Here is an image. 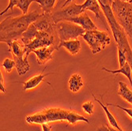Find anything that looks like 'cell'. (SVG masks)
<instances>
[{
    "instance_id": "cell-23",
    "label": "cell",
    "mask_w": 132,
    "mask_h": 131,
    "mask_svg": "<svg viewBox=\"0 0 132 131\" xmlns=\"http://www.w3.org/2000/svg\"><path fill=\"white\" fill-rule=\"evenodd\" d=\"M2 66L6 69V72L10 73L12 71V69H14V67L16 66V63H15L14 60H12V59H10V58H6L3 62Z\"/></svg>"
},
{
    "instance_id": "cell-17",
    "label": "cell",
    "mask_w": 132,
    "mask_h": 131,
    "mask_svg": "<svg viewBox=\"0 0 132 131\" xmlns=\"http://www.w3.org/2000/svg\"><path fill=\"white\" fill-rule=\"evenodd\" d=\"M92 95H93V97L94 100L101 106V108H102L103 110L104 111V112H105V114H106V116H107V118H108V120H109L110 125H111L112 127H114V128L119 129V131H123V129L120 128V126H119V124H118V123H117V121H116V118H115V117L113 116V115L109 111V110L108 109V106H107V105L105 106L99 99H97V97H96V96H95V95H94L93 92H92Z\"/></svg>"
},
{
    "instance_id": "cell-8",
    "label": "cell",
    "mask_w": 132,
    "mask_h": 131,
    "mask_svg": "<svg viewBox=\"0 0 132 131\" xmlns=\"http://www.w3.org/2000/svg\"><path fill=\"white\" fill-rule=\"evenodd\" d=\"M55 45V37L54 34H50L45 32H38L37 37L33 40H32L29 43L25 45L26 54L25 58H28L29 54L35 50H37L41 47H50Z\"/></svg>"
},
{
    "instance_id": "cell-7",
    "label": "cell",
    "mask_w": 132,
    "mask_h": 131,
    "mask_svg": "<svg viewBox=\"0 0 132 131\" xmlns=\"http://www.w3.org/2000/svg\"><path fill=\"white\" fill-rule=\"evenodd\" d=\"M55 29L59 38V43L76 40L78 37H82L86 30L75 23L70 21H60L55 25Z\"/></svg>"
},
{
    "instance_id": "cell-19",
    "label": "cell",
    "mask_w": 132,
    "mask_h": 131,
    "mask_svg": "<svg viewBox=\"0 0 132 131\" xmlns=\"http://www.w3.org/2000/svg\"><path fill=\"white\" fill-rule=\"evenodd\" d=\"M84 85L81 77L78 74H75L69 79V89L71 92H77Z\"/></svg>"
},
{
    "instance_id": "cell-31",
    "label": "cell",
    "mask_w": 132,
    "mask_h": 131,
    "mask_svg": "<svg viewBox=\"0 0 132 131\" xmlns=\"http://www.w3.org/2000/svg\"><path fill=\"white\" fill-rule=\"evenodd\" d=\"M74 2H75V0H66L65 1V3H63V5L62 6V8H64L66 6H67L69 3H74Z\"/></svg>"
},
{
    "instance_id": "cell-22",
    "label": "cell",
    "mask_w": 132,
    "mask_h": 131,
    "mask_svg": "<svg viewBox=\"0 0 132 131\" xmlns=\"http://www.w3.org/2000/svg\"><path fill=\"white\" fill-rule=\"evenodd\" d=\"M33 2H37V0H19V2L17 5V7H18L21 11L23 14H27L28 10L29 8V6Z\"/></svg>"
},
{
    "instance_id": "cell-18",
    "label": "cell",
    "mask_w": 132,
    "mask_h": 131,
    "mask_svg": "<svg viewBox=\"0 0 132 131\" xmlns=\"http://www.w3.org/2000/svg\"><path fill=\"white\" fill-rule=\"evenodd\" d=\"M102 70H104L106 71V72L108 73H110V74H122L123 75H125L130 83V85L132 86V77H131V73H132V69H131V67L130 66V64L128 63H126V64L121 67V68H119V69H116V70H111V69H107L105 67H103L102 68Z\"/></svg>"
},
{
    "instance_id": "cell-28",
    "label": "cell",
    "mask_w": 132,
    "mask_h": 131,
    "mask_svg": "<svg viewBox=\"0 0 132 131\" xmlns=\"http://www.w3.org/2000/svg\"><path fill=\"white\" fill-rule=\"evenodd\" d=\"M0 90L3 92H6V89L4 87V78L2 72L0 73Z\"/></svg>"
},
{
    "instance_id": "cell-20",
    "label": "cell",
    "mask_w": 132,
    "mask_h": 131,
    "mask_svg": "<svg viewBox=\"0 0 132 131\" xmlns=\"http://www.w3.org/2000/svg\"><path fill=\"white\" fill-rule=\"evenodd\" d=\"M119 88L118 94L127 102L132 104V91L128 88V86L124 82L119 81Z\"/></svg>"
},
{
    "instance_id": "cell-29",
    "label": "cell",
    "mask_w": 132,
    "mask_h": 131,
    "mask_svg": "<svg viewBox=\"0 0 132 131\" xmlns=\"http://www.w3.org/2000/svg\"><path fill=\"white\" fill-rule=\"evenodd\" d=\"M99 3H101L103 5H106V6H112L113 0H97Z\"/></svg>"
},
{
    "instance_id": "cell-10",
    "label": "cell",
    "mask_w": 132,
    "mask_h": 131,
    "mask_svg": "<svg viewBox=\"0 0 132 131\" xmlns=\"http://www.w3.org/2000/svg\"><path fill=\"white\" fill-rule=\"evenodd\" d=\"M33 25L40 32H45L50 34H54L55 24L53 21L52 14H42L37 21L33 22Z\"/></svg>"
},
{
    "instance_id": "cell-21",
    "label": "cell",
    "mask_w": 132,
    "mask_h": 131,
    "mask_svg": "<svg viewBox=\"0 0 132 131\" xmlns=\"http://www.w3.org/2000/svg\"><path fill=\"white\" fill-rule=\"evenodd\" d=\"M55 2L56 0H37V3L40 4V6L43 10V14H52Z\"/></svg>"
},
{
    "instance_id": "cell-15",
    "label": "cell",
    "mask_w": 132,
    "mask_h": 131,
    "mask_svg": "<svg viewBox=\"0 0 132 131\" xmlns=\"http://www.w3.org/2000/svg\"><path fill=\"white\" fill-rule=\"evenodd\" d=\"M50 74H52V73H47L46 74H43L42 73L38 74V75H36L32 77H31L29 81H26V82H23V90L24 91H26V90H29L32 89H34L37 86H38L40 85V83H41L44 79Z\"/></svg>"
},
{
    "instance_id": "cell-9",
    "label": "cell",
    "mask_w": 132,
    "mask_h": 131,
    "mask_svg": "<svg viewBox=\"0 0 132 131\" xmlns=\"http://www.w3.org/2000/svg\"><path fill=\"white\" fill-rule=\"evenodd\" d=\"M84 12L86 11L83 10L81 5H78L74 3L65 7V9H62L52 14V17L54 23L56 25L60 21H67L70 18H75Z\"/></svg>"
},
{
    "instance_id": "cell-30",
    "label": "cell",
    "mask_w": 132,
    "mask_h": 131,
    "mask_svg": "<svg viewBox=\"0 0 132 131\" xmlns=\"http://www.w3.org/2000/svg\"><path fill=\"white\" fill-rule=\"evenodd\" d=\"M41 126H42L43 131H51V129H52V126H49L47 123H43V124H41Z\"/></svg>"
},
{
    "instance_id": "cell-3",
    "label": "cell",
    "mask_w": 132,
    "mask_h": 131,
    "mask_svg": "<svg viewBox=\"0 0 132 131\" xmlns=\"http://www.w3.org/2000/svg\"><path fill=\"white\" fill-rule=\"evenodd\" d=\"M101 10L103 11V14L107 19V21L109 22L111 30L112 32L114 39L117 43V47H119L122 51H123L126 54L127 63L130 64L131 69H132V49L130 45L127 40V35L123 27L119 25L118 21H116L112 10L110 6L103 5L99 3Z\"/></svg>"
},
{
    "instance_id": "cell-5",
    "label": "cell",
    "mask_w": 132,
    "mask_h": 131,
    "mask_svg": "<svg viewBox=\"0 0 132 131\" xmlns=\"http://www.w3.org/2000/svg\"><path fill=\"white\" fill-rule=\"evenodd\" d=\"M9 46V51L12 54L14 60L16 63V69L18 74L21 75L26 74L29 70V64L28 58H25L26 54V47L24 44H21L18 40H14L7 44Z\"/></svg>"
},
{
    "instance_id": "cell-1",
    "label": "cell",
    "mask_w": 132,
    "mask_h": 131,
    "mask_svg": "<svg viewBox=\"0 0 132 131\" xmlns=\"http://www.w3.org/2000/svg\"><path fill=\"white\" fill-rule=\"evenodd\" d=\"M40 15L37 10H35L16 18L8 17L0 24V42L8 44L14 40H21L23 33Z\"/></svg>"
},
{
    "instance_id": "cell-4",
    "label": "cell",
    "mask_w": 132,
    "mask_h": 131,
    "mask_svg": "<svg viewBox=\"0 0 132 131\" xmlns=\"http://www.w3.org/2000/svg\"><path fill=\"white\" fill-rule=\"evenodd\" d=\"M111 7L118 23L128 37L132 38V3L114 0Z\"/></svg>"
},
{
    "instance_id": "cell-32",
    "label": "cell",
    "mask_w": 132,
    "mask_h": 131,
    "mask_svg": "<svg viewBox=\"0 0 132 131\" xmlns=\"http://www.w3.org/2000/svg\"><path fill=\"white\" fill-rule=\"evenodd\" d=\"M121 1L127 2V3H132V0H121Z\"/></svg>"
},
{
    "instance_id": "cell-12",
    "label": "cell",
    "mask_w": 132,
    "mask_h": 131,
    "mask_svg": "<svg viewBox=\"0 0 132 131\" xmlns=\"http://www.w3.org/2000/svg\"><path fill=\"white\" fill-rule=\"evenodd\" d=\"M59 50L58 46H50V47H44L39 48L37 50H35L32 52L37 55V63L40 65H44L46 63L52 59V53L54 51Z\"/></svg>"
},
{
    "instance_id": "cell-2",
    "label": "cell",
    "mask_w": 132,
    "mask_h": 131,
    "mask_svg": "<svg viewBox=\"0 0 132 131\" xmlns=\"http://www.w3.org/2000/svg\"><path fill=\"white\" fill-rule=\"evenodd\" d=\"M26 120L29 124H43L56 121H67L69 124L75 125L77 122L89 123L88 118L74 111L61 108H48L26 117Z\"/></svg>"
},
{
    "instance_id": "cell-13",
    "label": "cell",
    "mask_w": 132,
    "mask_h": 131,
    "mask_svg": "<svg viewBox=\"0 0 132 131\" xmlns=\"http://www.w3.org/2000/svg\"><path fill=\"white\" fill-rule=\"evenodd\" d=\"M83 10H90L95 14L96 18H103V14L101 13V7L97 0H86L85 3L81 4Z\"/></svg>"
},
{
    "instance_id": "cell-14",
    "label": "cell",
    "mask_w": 132,
    "mask_h": 131,
    "mask_svg": "<svg viewBox=\"0 0 132 131\" xmlns=\"http://www.w3.org/2000/svg\"><path fill=\"white\" fill-rule=\"evenodd\" d=\"M62 47H65L72 55H77L81 50V42L78 39L64 41L58 44V49H59Z\"/></svg>"
},
{
    "instance_id": "cell-6",
    "label": "cell",
    "mask_w": 132,
    "mask_h": 131,
    "mask_svg": "<svg viewBox=\"0 0 132 131\" xmlns=\"http://www.w3.org/2000/svg\"><path fill=\"white\" fill-rule=\"evenodd\" d=\"M82 37L88 43L94 55L99 53L102 49H104L106 46L109 45L111 42V39L108 32L99 30L86 31Z\"/></svg>"
},
{
    "instance_id": "cell-24",
    "label": "cell",
    "mask_w": 132,
    "mask_h": 131,
    "mask_svg": "<svg viewBox=\"0 0 132 131\" xmlns=\"http://www.w3.org/2000/svg\"><path fill=\"white\" fill-rule=\"evenodd\" d=\"M118 49V58H119V66L123 67L126 63H127V56H126V54L123 51H122L119 47H117Z\"/></svg>"
},
{
    "instance_id": "cell-27",
    "label": "cell",
    "mask_w": 132,
    "mask_h": 131,
    "mask_svg": "<svg viewBox=\"0 0 132 131\" xmlns=\"http://www.w3.org/2000/svg\"><path fill=\"white\" fill-rule=\"evenodd\" d=\"M107 106H112V107H115V108H118L119 109H121V110L124 111L132 118V109H130V108H123V107H122V106H119V105L115 104V103H108Z\"/></svg>"
},
{
    "instance_id": "cell-16",
    "label": "cell",
    "mask_w": 132,
    "mask_h": 131,
    "mask_svg": "<svg viewBox=\"0 0 132 131\" xmlns=\"http://www.w3.org/2000/svg\"><path fill=\"white\" fill-rule=\"evenodd\" d=\"M39 31L36 28V26L33 25V23H32L28 28V29L23 33L22 37L21 38V40L24 45H26L29 43L32 40H33L38 34Z\"/></svg>"
},
{
    "instance_id": "cell-25",
    "label": "cell",
    "mask_w": 132,
    "mask_h": 131,
    "mask_svg": "<svg viewBox=\"0 0 132 131\" xmlns=\"http://www.w3.org/2000/svg\"><path fill=\"white\" fill-rule=\"evenodd\" d=\"M82 108L85 111V112H86L88 115H93V109H94V104L93 102L89 101V102H86L82 104Z\"/></svg>"
},
{
    "instance_id": "cell-11",
    "label": "cell",
    "mask_w": 132,
    "mask_h": 131,
    "mask_svg": "<svg viewBox=\"0 0 132 131\" xmlns=\"http://www.w3.org/2000/svg\"><path fill=\"white\" fill-rule=\"evenodd\" d=\"M67 21L75 23V24H77V25H80L81 28H83L86 31L98 30L97 27L96 26V25L93 23V21L89 17L88 14L86 13V11L81 14L80 15L75 17V18H72L68 19Z\"/></svg>"
},
{
    "instance_id": "cell-26",
    "label": "cell",
    "mask_w": 132,
    "mask_h": 131,
    "mask_svg": "<svg viewBox=\"0 0 132 131\" xmlns=\"http://www.w3.org/2000/svg\"><path fill=\"white\" fill-rule=\"evenodd\" d=\"M18 2H19V0H10V3H9L8 6L6 7V9H5L3 12H1V13H0V15H1V16L3 15L5 13H6V12H7L9 10H10L12 12H13L14 7V6H17Z\"/></svg>"
}]
</instances>
